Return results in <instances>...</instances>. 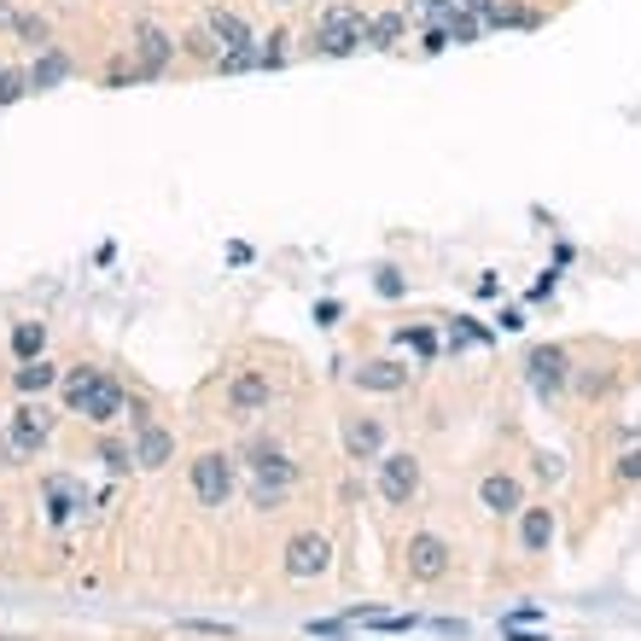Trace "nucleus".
I'll return each mask as SVG.
<instances>
[{
    "label": "nucleus",
    "instance_id": "20",
    "mask_svg": "<svg viewBox=\"0 0 641 641\" xmlns=\"http://www.w3.org/2000/svg\"><path fill=\"white\" fill-rule=\"evenodd\" d=\"M71 76V65H65V53H53V47H41V58L30 65V94H41V88H58V82Z\"/></svg>",
    "mask_w": 641,
    "mask_h": 641
},
{
    "label": "nucleus",
    "instance_id": "32",
    "mask_svg": "<svg viewBox=\"0 0 641 641\" xmlns=\"http://www.w3.org/2000/svg\"><path fill=\"white\" fill-rule=\"evenodd\" d=\"M380 292H385V298H403V280L391 275V268H385V275H380Z\"/></svg>",
    "mask_w": 641,
    "mask_h": 641
},
{
    "label": "nucleus",
    "instance_id": "22",
    "mask_svg": "<svg viewBox=\"0 0 641 641\" xmlns=\"http://www.w3.org/2000/svg\"><path fill=\"white\" fill-rule=\"evenodd\" d=\"M53 385H58L53 362H24L18 367V391H24V397H41V391H53Z\"/></svg>",
    "mask_w": 641,
    "mask_h": 641
},
{
    "label": "nucleus",
    "instance_id": "30",
    "mask_svg": "<svg viewBox=\"0 0 641 641\" xmlns=\"http://www.w3.org/2000/svg\"><path fill=\"white\" fill-rule=\"evenodd\" d=\"M403 344H415V350H420V356H431V350H438V339H431V333H426V327H415V333H403Z\"/></svg>",
    "mask_w": 641,
    "mask_h": 641
},
{
    "label": "nucleus",
    "instance_id": "29",
    "mask_svg": "<svg viewBox=\"0 0 641 641\" xmlns=\"http://www.w3.org/2000/svg\"><path fill=\"white\" fill-rule=\"evenodd\" d=\"M618 479H624V484H641V449H624V455H618Z\"/></svg>",
    "mask_w": 641,
    "mask_h": 641
},
{
    "label": "nucleus",
    "instance_id": "19",
    "mask_svg": "<svg viewBox=\"0 0 641 641\" xmlns=\"http://www.w3.org/2000/svg\"><path fill=\"white\" fill-rule=\"evenodd\" d=\"M403 30H408V18H403V12H380V18H367V41H362V47L391 53V47L403 41Z\"/></svg>",
    "mask_w": 641,
    "mask_h": 641
},
{
    "label": "nucleus",
    "instance_id": "18",
    "mask_svg": "<svg viewBox=\"0 0 641 641\" xmlns=\"http://www.w3.org/2000/svg\"><path fill=\"white\" fill-rule=\"evenodd\" d=\"M356 385L362 391H403L408 385V367L403 362H362L356 367Z\"/></svg>",
    "mask_w": 641,
    "mask_h": 641
},
{
    "label": "nucleus",
    "instance_id": "9",
    "mask_svg": "<svg viewBox=\"0 0 641 641\" xmlns=\"http://www.w3.org/2000/svg\"><path fill=\"white\" fill-rule=\"evenodd\" d=\"M47 431H53V415L41 403H24L12 415V431H7V455H18V461H24V455H35L41 444H47Z\"/></svg>",
    "mask_w": 641,
    "mask_h": 641
},
{
    "label": "nucleus",
    "instance_id": "8",
    "mask_svg": "<svg viewBox=\"0 0 641 641\" xmlns=\"http://www.w3.org/2000/svg\"><path fill=\"white\" fill-rule=\"evenodd\" d=\"M268 397H275V385H268V374H257V367H245V374L227 380V415H234V420L263 415Z\"/></svg>",
    "mask_w": 641,
    "mask_h": 641
},
{
    "label": "nucleus",
    "instance_id": "10",
    "mask_svg": "<svg viewBox=\"0 0 641 641\" xmlns=\"http://www.w3.org/2000/svg\"><path fill=\"white\" fill-rule=\"evenodd\" d=\"M525 374H531V385L543 391V397H554L566 380H571V356L560 344H543V350H531V362H525Z\"/></svg>",
    "mask_w": 641,
    "mask_h": 641
},
{
    "label": "nucleus",
    "instance_id": "23",
    "mask_svg": "<svg viewBox=\"0 0 641 641\" xmlns=\"http://www.w3.org/2000/svg\"><path fill=\"white\" fill-rule=\"evenodd\" d=\"M455 12H461V0H415V18H420L426 30H444Z\"/></svg>",
    "mask_w": 641,
    "mask_h": 641
},
{
    "label": "nucleus",
    "instance_id": "7",
    "mask_svg": "<svg viewBox=\"0 0 641 641\" xmlns=\"http://www.w3.org/2000/svg\"><path fill=\"white\" fill-rule=\"evenodd\" d=\"M327 566H333V543L321 531H298L286 543V577H321Z\"/></svg>",
    "mask_w": 641,
    "mask_h": 641
},
{
    "label": "nucleus",
    "instance_id": "31",
    "mask_svg": "<svg viewBox=\"0 0 641 641\" xmlns=\"http://www.w3.org/2000/svg\"><path fill=\"white\" fill-rule=\"evenodd\" d=\"M536 472H543V479H560V455L543 449V455H536Z\"/></svg>",
    "mask_w": 641,
    "mask_h": 641
},
{
    "label": "nucleus",
    "instance_id": "12",
    "mask_svg": "<svg viewBox=\"0 0 641 641\" xmlns=\"http://www.w3.org/2000/svg\"><path fill=\"white\" fill-rule=\"evenodd\" d=\"M129 47H135V58H140V76H163V65L175 58V41L163 35L158 24H135V41H129Z\"/></svg>",
    "mask_w": 641,
    "mask_h": 641
},
{
    "label": "nucleus",
    "instance_id": "13",
    "mask_svg": "<svg viewBox=\"0 0 641 641\" xmlns=\"http://www.w3.org/2000/svg\"><path fill=\"white\" fill-rule=\"evenodd\" d=\"M479 502L495 513V520H508V513H525V484L513 479V472H490L479 484Z\"/></svg>",
    "mask_w": 641,
    "mask_h": 641
},
{
    "label": "nucleus",
    "instance_id": "17",
    "mask_svg": "<svg viewBox=\"0 0 641 641\" xmlns=\"http://www.w3.org/2000/svg\"><path fill=\"white\" fill-rule=\"evenodd\" d=\"M76 508H82V484L65 479V472H53V479H47V520H53V525H65Z\"/></svg>",
    "mask_w": 641,
    "mask_h": 641
},
{
    "label": "nucleus",
    "instance_id": "25",
    "mask_svg": "<svg viewBox=\"0 0 641 641\" xmlns=\"http://www.w3.org/2000/svg\"><path fill=\"white\" fill-rule=\"evenodd\" d=\"M18 41H30V47H47L53 41V24L47 18H30V12H18V30H12Z\"/></svg>",
    "mask_w": 641,
    "mask_h": 641
},
{
    "label": "nucleus",
    "instance_id": "14",
    "mask_svg": "<svg viewBox=\"0 0 641 641\" xmlns=\"http://www.w3.org/2000/svg\"><path fill=\"white\" fill-rule=\"evenodd\" d=\"M204 35H211L222 53H234V47H257L252 24H245L239 12H227V7H211V18H204Z\"/></svg>",
    "mask_w": 641,
    "mask_h": 641
},
{
    "label": "nucleus",
    "instance_id": "5",
    "mask_svg": "<svg viewBox=\"0 0 641 641\" xmlns=\"http://www.w3.org/2000/svg\"><path fill=\"white\" fill-rule=\"evenodd\" d=\"M403 566H408L415 584H438V577L449 571V543L438 531H415V536H408V548H403Z\"/></svg>",
    "mask_w": 641,
    "mask_h": 641
},
{
    "label": "nucleus",
    "instance_id": "24",
    "mask_svg": "<svg viewBox=\"0 0 641 641\" xmlns=\"http://www.w3.org/2000/svg\"><path fill=\"white\" fill-rule=\"evenodd\" d=\"M479 30H484V18H472L467 7H461V12H455L449 24H444V35L455 41V47H467V41H479Z\"/></svg>",
    "mask_w": 641,
    "mask_h": 641
},
{
    "label": "nucleus",
    "instance_id": "3",
    "mask_svg": "<svg viewBox=\"0 0 641 641\" xmlns=\"http://www.w3.org/2000/svg\"><path fill=\"white\" fill-rule=\"evenodd\" d=\"M367 41V18H362V7H350V0H339V7H327L321 12V24H316V47L321 58H344V53H356Z\"/></svg>",
    "mask_w": 641,
    "mask_h": 641
},
{
    "label": "nucleus",
    "instance_id": "28",
    "mask_svg": "<svg viewBox=\"0 0 641 641\" xmlns=\"http://www.w3.org/2000/svg\"><path fill=\"white\" fill-rule=\"evenodd\" d=\"M99 461H106L111 472H129V467H135V449H129V444H111V438H106V444H99Z\"/></svg>",
    "mask_w": 641,
    "mask_h": 641
},
{
    "label": "nucleus",
    "instance_id": "35",
    "mask_svg": "<svg viewBox=\"0 0 641 641\" xmlns=\"http://www.w3.org/2000/svg\"><path fill=\"white\" fill-rule=\"evenodd\" d=\"M7 641H24V635H7Z\"/></svg>",
    "mask_w": 641,
    "mask_h": 641
},
{
    "label": "nucleus",
    "instance_id": "2",
    "mask_svg": "<svg viewBox=\"0 0 641 641\" xmlns=\"http://www.w3.org/2000/svg\"><path fill=\"white\" fill-rule=\"evenodd\" d=\"M292 484H298V467L286 461L280 449L257 444V449H252V502H257L263 513H275V508H286Z\"/></svg>",
    "mask_w": 641,
    "mask_h": 641
},
{
    "label": "nucleus",
    "instance_id": "1",
    "mask_svg": "<svg viewBox=\"0 0 641 641\" xmlns=\"http://www.w3.org/2000/svg\"><path fill=\"white\" fill-rule=\"evenodd\" d=\"M65 403H71V415L94 420V426H111L122 408H129L122 385L111 374H99V367H76V374H65Z\"/></svg>",
    "mask_w": 641,
    "mask_h": 641
},
{
    "label": "nucleus",
    "instance_id": "11",
    "mask_svg": "<svg viewBox=\"0 0 641 641\" xmlns=\"http://www.w3.org/2000/svg\"><path fill=\"white\" fill-rule=\"evenodd\" d=\"M170 455H175V431L135 415V467H170Z\"/></svg>",
    "mask_w": 641,
    "mask_h": 641
},
{
    "label": "nucleus",
    "instance_id": "15",
    "mask_svg": "<svg viewBox=\"0 0 641 641\" xmlns=\"http://www.w3.org/2000/svg\"><path fill=\"white\" fill-rule=\"evenodd\" d=\"M344 449H350V461H380V449H385V431H380V420L350 415V420H344Z\"/></svg>",
    "mask_w": 641,
    "mask_h": 641
},
{
    "label": "nucleus",
    "instance_id": "27",
    "mask_svg": "<svg viewBox=\"0 0 641 641\" xmlns=\"http://www.w3.org/2000/svg\"><path fill=\"white\" fill-rule=\"evenodd\" d=\"M24 94H30V71H0V106H12Z\"/></svg>",
    "mask_w": 641,
    "mask_h": 641
},
{
    "label": "nucleus",
    "instance_id": "4",
    "mask_svg": "<svg viewBox=\"0 0 641 641\" xmlns=\"http://www.w3.org/2000/svg\"><path fill=\"white\" fill-rule=\"evenodd\" d=\"M193 495L204 508H227V495H234V461L222 449H204L193 461Z\"/></svg>",
    "mask_w": 641,
    "mask_h": 641
},
{
    "label": "nucleus",
    "instance_id": "16",
    "mask_svg": "<svg viewBox=\"0 0 641 641\" xmlns=\"http://www.w3.org/2000/svg\"><path fill=\"white\" fill-rule=\"evenodd\" d=\"M548 543H554V508H525L520 513V548L548 554Z\"/></svg>",
    "mask_w": 641,
    "mask_h": 641
},
{
    "label": "nucleus",
    "instance_id": "34",
    "mask_svg": "<svg viewBox=\"0 0 641 641\" xmlns=\"http://www.w3.org/2000/svg\"><path fill=\"white\" fill-rule=\"evenodd\" d=\"M508 641H543V635H525L520 624H513V630H508Z\"/></svg>",
    "mask_w": 641,
    "mask_h": 641
},
{
    "label": "nucleus",
    "instance_id": "21",
    "mask_svg": "<svg viewBox=\"0 0 641 641\" xmlns=\"http://www.w3.org/2000/svg\"><path fill=\"white\" fill-rule=\"evenodd\" d=\"M12 350H18V362H41V350H47L41 321H18V327H12Z\"/></svg>",
    "mask_w": 641,
    "mask_h": 641
},
{
    "label": "nucleus",
    "instance_id": "26",
    "mask_svg": "<svg viewBox=\"0 0 641 641\" xmlns=\"http://www.w3.org/2000/svg\"><path fill=\"white\" fill-rule=\"evenodd\" d=\"M252 65H263V58H257V47H234V53H216V71H227V76H239V71H252Z\"/></svg>",
    "mask_w": 641,
    "mask_h": 641
},
{
    "label": "nucleus",
    "instance_id": "6",
    "mask_svg": "<svg viewBox=\"0 0 641 641\" xmlns=\"http://www.w3.org/2000/svg\"><path fill=\"white\" fill-rule=\"evenodd\" d=\"M415 490H420V461L408 449H397V455H380V495L391 508H408L415 502Z\"/></svg>",
    "mask_w": 641,
    "mask_h": 641
},
{
    "label": "nucleus",
    "instance_id": "33",
    "mask_svg": "<svg viewBox=\"0 0 641 641\" xmlns=\"http://www.w3.org/2000/svg\"><path fill=\"white\" fill-rule=\"evenodd\" d=\"M0 30H18V12L7 7V0H0Z\"/></svg>",
    "mask_w": 641,
    "mask_h": 641
}]
</instances>
